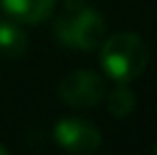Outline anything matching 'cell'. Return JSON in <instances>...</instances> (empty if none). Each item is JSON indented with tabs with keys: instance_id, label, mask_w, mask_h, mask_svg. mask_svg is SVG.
<instances>
[{
	"instance_id": "cell-7",
	"label": "cell",
	"mask_w": 157,
	"mask_h": 155,
	"mask_svg": "<svg viewBox=\"0 0 157 155\" xmlns=\"http://www.w3.org/2000/svg\"><path fill=\"white\" fill-rule=\"evenodd\" d=\"M105 96H107V112L114 119H128L134 112V107H137V96H134V91L128 84L116 82V87Z\"/></svg>"
},
{
	"instance_id": "cell-3",
	"label": "cell",
	"mask_w": 157,
	"mask_h": 155,
	"mask_svg": "<svg viewBox=\"0 0 157 155\" xmlns=\"http://www.w3.org/2000/svg\"><path fill=\"white\" fill-rule=\"evenodd\" d=\"M57 94L68 107L89 110V107H96L105 98L107 91H105V80L98 73L80 68V71H71L68 76L62 78Z\"/></svg>"
},
{
	"instance_id": "cell-6",
	"label": "cell",
	"mask_w": 157,
	"mask_h": 155,
	"mask_svg": "<svg viewBox=\"0 0 157 155\" xmlns=\"http://www.w3.org/2000/svg\"><path fill=\"white\" fill-rule=\"evenodd\" d=\"M28 50V34L18 21L12 16H0V52L2 55H23Z\"/></svg>"
},
{
	"instance_id": "cell-4",
	"label": "cell",
	"mask_w": 157,
	"mask_h": 155,
	"mask_svg": "<svg viewBox=\"0 0 157 155\" xmlns=\"http://www.w3.org/2000/svg\"><path fill=\"white\" fill-rule=\"evenodd\" d=\"M52 137L68 153H94L102 146V132L91 121L80 116H64L55 123Z\"/></svg>"
},
{
	"instance_id": "cell-2",
	"label": "cell",
	"mask_w": 157,
	"mask_h": 155,
	"mask_svg": "<svg viewBox=\"0 0 157 155\" xmlns=\"http://www.w3.org/2000/svg\"><path fill=\"white\" fill-rule=\"evenodd\" d=\"M100 48V66L107 78L114 82L128 84L146 71L148 48L144 39L134 32H116L107 37Z\"/></svg>"
},
{
	"instance_id": "cell-8",
	"label": "cell",
	"mask_w": 157,
	"mask_h": 155,
	"mask_svg": "<svg viewBox=\"0 0 157 155\" xmlns=\"http://www.w3.org/2000/svg\"><path fill=\"white\" fill-rule=\"evenodd\" d=\"M9 153V148L7 146H2V144H0V155H7Z\"/></svg>"
},
{
	"instance_id": "cell-1",
	"label": "cell",
	"mask_w": 157,
	"mask_h": 155,
	"mask_svg": "<svg viewBox=\"0 0 157 155\" xmlns=\"http://www.w3.org/2000/svg\"><path fill=\"white\" fill-rule=\"evenodd\" d=\"M105 18L82 0H66L55 21V37L71 50H96L105 41Z\"/></svg>"
},
{
	"instance_id": "cell-9",
	"label": "cell",
	"mask_w": 157,
	"mask_h": 155,
	"mask_svg": "<svg viewBox=\"0 0 157 155\" xmlns=\"http://www.w3.org/2000/svg\"><path fill=\"white\" fill-rule=\"evenodd\" d=\"M155 153H157V144H155Z\"/></svg>"
},
{
	"instance_id": "cell-5",
	"label": "cell",
	"mask_w": 157,
	"mask_h": 155,
	"mask_svg": "<svg viewBox=\"0 0 157 155\" xmlns=\"http://www.w3.org/2000/svg\"><path fill=\"white\" fill-rule=\"evenodd\" d=\"M57 0H0V7L7 16L25 25L46 21L52 14Z\"/></svg>"
}]
</instances>
